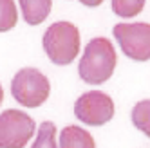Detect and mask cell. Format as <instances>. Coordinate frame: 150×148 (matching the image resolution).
Returning a JSON list of instances; mask_svg holds the SVG:
<instances>
[{
  "label": "cell",
  "instance_id": "5b68a950",
  "mask_svg": "<svg viewBox=\"0 0 150 148\" xmlns=\"http://www.w3.org/2000/svg\"><path fill=\"white\" fill-rule=\"evenodd\" d=\"M123 54L136 61L150 60V24H117L112 29Z\"/></svg>",
  "mask_w": 150,
  "mask_h": 148
},
{
  "label": "cell",
  "instance_id": "9c48e42d",
  "mask_svg": "<svg viewBox=\"0 0 150 148\" xmlns=\"http://www.w3.org/2000/svg\"><path fill=\"white\" fill-rule=\"evenodd\" d=\"M132 123L137 130L150 137V99L136 103V107L132 109Z\"/></svg>",
  "mask_w": 150,
  "mask_h": 148
},
{
  "label": "cell",
  "instance_id": "8992f818",
  "mask_svg": "<svg viewBox=\"0 0 150 148\" xmlns=\"http://www.w3.org/2000/svg\"><path fill=\"white\" fill-rule=\"evenodd\" d=\"M74 116L85 125L101 126L114 118V101L101 90L85 92L74 103Z\"/></svg>",
  "mask_w": 150,
  "mask_h": 148
},
{
  "label": "cell",
  "instance_id": "7c38bea8",
  "mask_svg": "<svg viewBox=\"0 0 150 148\" xmlns=\"http://www.w3.org/2000/svg\"><path fill=\"white\" fill-rule=\"evenodd\" d=\"M145 0H112V11L121 18H134L143 11Z\"/></svg>",
  "mask_w": 150,
  "mask_h": 148
},
{
  "label": "cell",
  "instance_id": "7a4b0ae2",
  "mask_svg": "<svg viewBox=\"0 0 150 148\" xmlns=\"http://www.w3.org/2000/svg\"><path fill=\"white\" fill-rule=\"evenodd\" d=\"M45 54L56 65H69L80 52V31L71 22H54L42 40Z\"/></svg>",
  "mask_w": 150,
  "mask_h": 148
},
{
  "label": "cell",
  "instance_id": "6da1fadb",
  "mask_svg": "<svg viewBox=\"0 0 150 148\" xmlns=\"http://www.w3.org/2000/svg\"><path fill=\"white\" fill-rule=\"evenodd\" d=\"M116 49L109 38H92L83 51L78 72L80 78L89 85H101L109 80L116 69Z\"/></svg>",
  "mask_w": 150,
  "mask_h": 148
},
{
  "label": "cell",
  "instance_id": "52a82bcc",
  "mask_svg": "<svg viewBox=\"0 0 150 148\" xmlns=\"http://www.w3.org/2000/svg\"><path fill=\"white\" fill-rule=\"evenodd\" d=\"M60 148H96V143L85 128L69 125L60 132Z\"/></svg>",
  "mask_w": 150,
  "mask_h": 148
},
{
  "label": "cell",
  "instance_id": "30bf717a",
  "mask_svg": "<svg viewBox=\"0 0 150 148\" xmlns=\"http://www.w3.org/2000/svg\"><path fill=\"white\" fill-rule=\"evenodd\" d=\"M18 22V9L15 0H0V33L11 31Z\"/></svg>",
  "mask_w": 150,
  "mask_h": 148
},
{
  "label": "cell",
  "instance_id": "5bb4252c",
  "mask_svg": "<svg viewBox=\"0 0 150 148\" xmlns=\"http://www.w3.org/2000/svg\"><path fill=\"white\" fill-rule=\"evenodd\" d=\"M2 101H4V89L0 85V105H2Z\"/></svg>",
  "mask_w": 150,
  "mask_h": 148
},
{
  "label": "cell",
  "instance_id": "4fadbf2b",
  "mask_svg": "<svg viewBox=\"0 0 150 148\" xmlns=\"http://www.w3.org/2000/svg\"><path fill=\"white\" fill-rule=\"evenodd\" d=\"M80 2L83 6H87V7H98V6L103 4V0H80Z\"/></svg>",
  "mask_w": 150,
  "mask_h": 148
},
{
  "label": "cell",
  "instance_id": "277c9868",
  "mask_svg": "<svg viewBox=\"0 0 150 148\" xmlns=\"http://www.w3.org/2000/svg\"><path fill=\"white\" fill-rule=\"evenodd\" d=\"M36 125L29 114L9 109L0 114V148H24L35 135Z\"/></svg>",
  "mask_w": 150,
  "mask_h": 148
},
{
  "label": "cell",
  "instance_id": "3957f363",
  "mask_svg": "<svg viewBox=\"0 0 150 148\" xmlns=\"http://www.w3.org/2000/svg\"><path fill=\"white\" fill-rule=\"evenodd\" d=\"M13 98L27 109H36L44 105L51 94V83L44 72L35 67L20 69L11 81Z\"/></svg>",
  "mask_w": 150,
  "mask_h": 148
},
{
  "label": "cell",
  "instance_id": "8fae6325",
  "mask_svg": "<svg viewBox=\"0 0 150 148\" xmlns=\"http://www.w3.org/2000/svg\"><path fill=\"white\" fill-rule=\"evenodd\" d=\"M31 148H58L56 144V126L51 121H44L38 128V135Z\"/></svg>",
  "mask_w": 150,
  "mask_h": 148
},
{
  "label": "cell",
  "instance_id": "ba28073f",
  "mask_svg": "<svg viewBox=\"0 0 150 148\" xmlns=\"http://www.w3.org/2000/svg\"><path fill=\"white\" fill-rule=\"evenodd\" d=\"M22 16L29 25H40L49 16L52 0H18Z\"/></svg>",
  "mask_w": 150,
  "mask_h": 148
}]
</instances>
